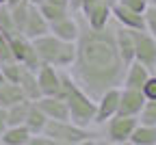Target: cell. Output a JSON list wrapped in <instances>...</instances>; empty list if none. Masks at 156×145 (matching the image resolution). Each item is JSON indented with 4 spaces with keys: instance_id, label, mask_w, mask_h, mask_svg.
<instances>
[{
    "instance_id": "3",
    "label": "cell",
    "mask_w": 156,
    "mask_h": 145,
    "mask_svg": "<svg viewBox=\"0 0 156 145\" xmlns=\"http://www.w3.org/2000/svg\"><path fill=\"white\" fill-rule=\"evenodd\" d=\"M30 41H33V48L39 56V63H48V65H54L58 69H67L76 56L74 41H63V39L54 37L52 33L39 35Z\"/></svg>"
},
{
    "instance_id": "35",
    "label": "cell",
    "mask_w": 156,
    "mask_h": 145,
    "mask_svg": "<svg viewBox=\"0 0 156 145\" xmlns=\"http://www.w3.org/2000/svg\"><path fill=\"white\" fill-rule=\"evenodd\" d=\"M44 2H50V5H58V7H67V0H44Z\"/></svg>"
},
{
    "instance_id": "28",
    "label": "cell",
    "mask_w": 156,
    "mask_h": 145,
    "mask_svg": "<svg viewBox=\"0 0 156 145\" xmlns=\"http://www.w3.org/2000/svg\"><path fill=\"white\" fill-rule=\"evenodd\" d=\"M0 33H17L15 26H13V19H11V11H9V5H0Z\"/></svg>"
},
{
    "instance_id": "18",
    "label": "cell",
    "mask_w": 156,
    "mask_h": 145,
    "mask_svg": "<svg viewBox=\"0 0 156 145\" xmlns=\"http://www.w3.org/2000/svg\"><path fill=\"white\" fill-rule=\"evenodd\" d=\"M17 87L22 89V95L26 100H30V102H35L37 97H41V91H39V85H37V69L22 67L20 78H17Z\"/></svg>"
},
{
    "instance_id": "8",
    "label": "cell",
    "mask_w": 156,
    "mask_h": 145,
    "mask_svg": "<svg viewBox=\"0 0 156 145\" xmlns=\"http://www.w3.org/2000/svg\"><path fill=\"white\" fill-rule=\"evenodd\" d=\"M37 85L41 95H61V72L54 65L39 63L37 67Z\"/></svg>"
},
{
    "instance_id": "29",
    "label": "cell",
    "mask_w": 156,
    "mask_h": 145,
    "mask_svg": "<svg viewBox=\"0 0 156 145\" xmlns=\"http://www.w3.org/2000/svg\"><path fill=\"white\" fill-rule=\"evenodd\" d=\"M143 22H145V30L156 39V5H147L143 11Z\"/></svg>"
},
{
    "instance_id": "31",
    "label": "cell",
    "mask_w": 156,
    "mask_h": 145,
    "mask_svg": "<svg viewBox=\"0 0 156 145\" xmlns=\"http://www.w3.org/2000/svg\"><path fill=\"white\" fill-rule=\"evenodd\" d=\"M7 61H13V54H11V46H9L7 35L0 33V63H7Z\"/></svg>"
},
{
    "instance_id": "15",
    "label": "cell",
    "mask_w": 156,
    "mask_h": 145,
    "mask_svg": "<svg viewBox=\"0 0 156 145\" xmlns=\"http://www.w3.org/2000/svg\"><path fill=\"white\" fill-rule=\"evenodd\" d=\"M46 33H50V26L46 22V17L39 13L37 5H30L28 15H26V22H24V28H22V35L28 37V39H35V37L46 35Z\"/></svg>"
},
{
    "instance_id": "23",
    "label": "cell",
    "mask_w": 156,
    "mask_h": 145,
    "mask_svg": "<svg viewBox=\"0 0 156 145\" xmlns=\"http://www.w3.org/2000/svg\"><path fill=\"white\" fill-rule=\"evenodd\" d=\"M28 106H30V100H20L15 104L7 106V126H20V123H24Z\"/></svg>"
},
{
    "instance_id": "19",
    "label": "cell",
    "mask_w": 156,
    "mask_h": 145,
    "mask_svg": "<svg viewBox=\"0 0 156 145\" xmlns=\"http://www.w3.org/2000/svg\"><path fill=\"white\" fill-rule=\"evenodd\" d=\"M30 130L20 123V126H7V130L0 134V143L2 145H28Z\"/></svg>"
},
{
    "instance_id": "9",
    "label": "cell",
    "mask_w": 156,
    "mask_h": 145,
    "mask_svg": "<svg viewBox=\"0 0 156 145\" xmlns=\"http://www.w3.org/2000/svg\"><path fill=\"white\" fill-rule=\"evenodd\" d=\"M117 102H119V87H111V89H106L100 97L95 100L93 126H102L106 119H111V117L117 113Z\"/></svg>"
},
{
    "instance_id": "2",
    "label": "cell",
    "mask_w": 156,
    "mask_h": 145,
    "mask_svg": "<svg viewBox=\"0 0 156 145\" xmlns=\"http://www.w3.org/2000/svg\"><path fill=\"white\" fill-rule=\"evenodd\" d=\"M65 100V106L69 113V121L78 123V126L91 128L93 126V117H95V100L89 97L80 85L69 76V72L61 74V95Z\"/></svg>"
},
{
    "instance_id": "6",
    "label": "cell",
    "mask_w": 156,
    "mask_h": 145,
    "mask_svg": "<svg viewBox=\"0 0 156 145\" xmlns=\"http://www.w3.org/2000/svg\"><path fill=\"white\" fill-rule=\"evenodd\" d=\"M134 41V61L145 65L152 74L156 72V39L147 30H130Z\"/></svg>"
},
{
    "instance_id": "36",
    "label": "cell",
    "mask_w": 156,
    "mask_h": 145,
    "mask_svg": "<svg viewBox=\"0 0 156 145\" xmlns=\"http://www.w3.org/2000/svg\"><path fill=\"white\" fill-rule=\"evenodd\" d=\"M28 2H30V5H41L44 0H28Z\"/></svg>"
},
{
    "instance_id": "39",
    "label": "cell",
    "mask_w": 156,
    "mask_h": 145,
    "mask_svg": "<svg viewBox=\"0 0 156 145\" xmlns=\"http://www.w3.org/2000/svg\"><path fill=\"white\" fill-rule=\"evenodd\" d=\"M2 82H5V76H2V72H0V85H2Z\"/></svg>"
},
{
    "instance_id": "11",
    "label": "cell",
    "mask_w": 156,
    "mask_h": 145,
    "mask_svg": "<svg viewBox=\"0 0 156 145\" xmlns=\"http://www.w3.org/2000/svg\"><path fill=\"white\" fill-rule=\"evenodd\" d=\"M145 102V95L141 89H126L119 87V102H117V115H132L136 117Z\"/></svg>"
},
{
    "instance_id": "17",
    "label": "cell",
    "mask_w": 156,
    "mask_h": 145,
    "mask_svg": "<svg viewBox=\"0 0 156 145\" xmlns=\"http://www.w3.org/2000/svg\"><path fill=\"white\" fill-rule=\"evenodd\" d=\"M115 24V22H113ZM115 44L119 50V56L124 58V63L128 65L130 61H134V41H132V33L130 28H124L119 24H115Z\"/></svg>"
},
{
    "instance_id": "33",
    "label": "cell",
    "mask_w": 156,
    "mask_h": 145,
    "mask_svg": "<svg viewBox=\"0 0 156 145\" xmlns=\"http://www.w3.org/2000/svg\"><path fill=\"white\" fill-rule=\"evenodd\" d=\"M119 5H124V7H128L130 11H136V13H143L145 11V7L150 5V0H117Z\"/></svg>"
},
{
    "instance_id": "22",
    "label": "cell",
    "mask_w": 156,
    "mask_h": 145,
    "mask_svg": "<svg viewBox=\"0 0 156 145\" xmlns=\"http://www.w3.org/2000/svg\"><path fill=\"white\" fill-rule=\"evenodd\" d=\"M20 100H26V97L22 95V89L17 87V82H7L5 80L2 85H0V106L7 108V106L15 104Z\"/></svg>"
},
{
    "instance_id": "41",
    "label": "cell",
    "mask_w": 156,
    "mask_h": 145,
    "mask_svg": "<svg viewBox=\"0 0 156 145\" xmlns=\"http://www.w3.org/2000/svg\"><path fill=\"white\" fill-rule=\"evenodd\" d=\"M150 2H152V5H156V0H150Z\"/></svg>"
},
{
    "instance_id": "12",
    "label": "cell",
    "mask_w": 156,
    "mask_h": 145,
    "mask_svg": "<svg viewBox=\"0 0 156 145\" xmlns=\"http://www.w3.org/2000/svg\"><path fill=\"white\" fill-rule=\"evenodd\" d=\"M50 33L63 41H76L78 37V28H80V19H78V13H69L56 22H50Z\"/></svg>"
},
{
    "instance_id": "16",
    "label": "cell",
    "mask_w": 156,
    "mask_h": 145,
    "mask_svg": "<svg viewBox=\"0 0 156 145\" xmlns=\"http://www.w3.org/2000/svg\"><path fill=\"white\" fill-rule=\"evenodd\" d=\"M150 74L152 72L145 65H141L139 61H130V63L126 65V74H124V80H122V87H126V89H141Z\"/></svg>"
},
{
    "instance_id": "5",
    "label": "cell",
    "mask_w": 156,
    "mask_h": 145,
    "mask_svg": "<svg viewBox=\"0 0 156 145\" xmlns=\"http://www.w3.org/2000/svg\"><path fill=\"white\" fill-rule=\"evenodd\" d=\"M139 123V119L132 115H113L111 119H106L102 126H106V141L115 143V145H124L130 141V134L134 130V126Z\"/></svg>"
},
{
    "instance_id": "13",
    "label": "cell",
    "mask_w": 156,
    "mask_h": 145,
    "mask_svg": "<svg viewBox=\"0 0 156 145\" xmlns=\"http://www.w3.org/2000/svg\"><path fill=\"white\" fill-rule=\"evenodd\" d=\"M83 19L87 22V26L91 28H104L111 24V5H106L104 0H95V2L83 13Z\"/></svg>"
},
{
    "instance_id": "1",
    "label": "cell",
    "mask_w": 156,
    "mask_h": 145,
    "mask_svg": "<svg viewBox=\"0 0 156 145\" xmlns=\"http://www.w3.org/2000/svg\"><path fill=\"white\" fill-rule=\"evenodd\" d=\"M78 37L74 41L76 46V56L72 61L69 76L80 85V89L98 100L106 89L111 87H122V80L126 74V63L119 56L115 44V24L104 28H91L83 17Z\"/></svg>"
},
{
    "instance_id": "34",
    "label": "cell",
    "mask_w": 156,
    "mask_h": 145,
    "mask_svg": "<svg viewBox=\"0 0 156 145\" xmlns=\"http://www.w3.org/2000/svg\"><path fill=\"white\" fill-rule=\"evenodd\" d=\"M7 130V108L0 106V134Z\"/></svg>"
},
{
    "instance_id": "32",
    "label": "cell",
    "mask_w": 156,
    "mask_h": 145,
    "mask_svg": "<svg viewBox=\"0 0 156 145\" xmlns=\"http://www.w3.org/2000/svg\"><path fill=\"white\" fill-rule=\"evenodd\" d=\"M95 0H67V9L72 13H85Z\"/></svg>"
},
{
    "instance_id": "14",
    "label": "cell",
    "mask_w": 156,
    "mask_h": 145,
    "mask_svg": "<svg viewBox=\"0 0 156 145\" xmlns=\"http://www.w3.org/2000/svg\"><path fill=\"white\" fill-rule=\"evenodd\" d=\"M35 104L44 111V115L48 119H69L65 100L58 97V95H41V97L35 100Z\"/></svg>"
},
{
    "instance_id": "25",
    "label": "cell",
    "mask_w": 156,
    "mask_h": 145,
    "mask_svg": "<svg viewBox=\"0 0 156 145\" xmlns=\"http://www.w3.org/2000/svg\"><path fill=\"white\" fill-rule=\"evenodd\" d=\"M37 9H39V13L46 17V22H48V24H50V22H56V19H61V17H65V15L72 13L67 7H58V5H50V2L37 5Z\"/></svg>"
},
{
    "instance_id": "30",
    "label": "cell",
    "mask_w": 156,
    "mask_h": 145,
    "mask_svg": "<svg viewBox=\"0 0 156 145\" xmlns=\"http://www.w3.org/2000/svg\"><path fill=\"white\" fill-rule=\"evenodd\" d=\"M141 93L145 95V100H156V72L147 76V80L141 87Z\"/></svg>"
},
{
    "instance_id": "7",
    "label": "cell",
    "mask_w": 156,
    "mask_h": 145,
    "mask_svg": "<svg viewBox=\"0 0 156 145\" xmlns=\"http://www.w3.org/2000/svg\"><path fill=\"white\" fill-rule=\"evenodd\" d=\"M7 39H9V46H11L13 61H17V63H22L24 67H30V69L39 67V56H37V52L33 48V41L28 37H24L22 33H9Z\"/></svg>"
},
{
    "instance_id": "4",
    "label": "cell",
    "mask_w": 156,
    "mask_h": 145,
    "mask_svg": "<svg viewBox=\"0 0 156 145\" xmlns=\"http://www.w3.org/2000/svg\"><path fill=\"white\" fill-rule=\"evenodd\" d=\"M44 134H48L54 145H83L93 141L91 128L78 126L69 119H48Z\"/></svg>"
},
{
    "instance_id": "26",
    "label": "cell",
    "mask_w": 156,
    "mask_h": 145,
    "mask_svg": "<svg viewBox=\"0 0 156 145\" xmlns=\"http://www.w3.org/2000/svg\"><path fill=\"white\" fill-rule=\"evenodd\" d=\"M136 119H139V123L156 126V100H145L139 115H136Z\"/></svg>"
},
{
    "instance_id": "38",
    "label": "cell",
    "mask_w": 156,
    "mask_h": 145,
    "mask_svg": "<svg viewBox=\"0 0 156 145\" xmlns=\"http://www.w3.org/2000/svg\"><path fill=\"white\" fill-rule=\"evenodd\" d=\"M15 2H20V0H7V5H15Z\"/></svg>"
},
{
    "instance_id": "24",
    "label": "cell",
    "mask_w": 156,
    "mask_h": 145,
    "mask_svg": "<svg viewBox=\"0 0 156 145\" xmlns=\"http://www.w3.org/2000/svg\"><path fill=\"white\" fill-rule=\"evenodd\" d=\"M28 9H30V2L28 0H20L15 5H9V11H11V19H13V26L17 33H22L24 28V22H26V15H28Z\"/></svg>"
},
{
    "instance_id": "27",
    "label": "cell",
    "mask_w": 156,
    "mask_h": 145,
    "mask_svg": "<svg viewBox=\"0 0 156 145\" xmlns=\"http://www.w3.org/2000/svg\"><path fill=\"white\" fill-rule=\"evenodd\" d=\"M22 67H24V65L17 63V61H7V63H0V72H2V76H5L7 82H17Z\"/></svg>"
},
{
    "instance_id": "21",
    "label": "cell",
    "mask_w": 156,
    "mask_h": 145,
    "mask_svg": "<svg viewBox=\"0 0 156 145\" xmlns=\"http://www.w3.org/2000/svg\"><path fill=\"white\" fill-rule=\"evenodd\" d=\"M128 143H132V145H156V126L136 123Z\"/></svg>"
},
{
    "instance_id": "37",
    "label": "cell",
    "mask_w": 156,
    "mask_h": 145,
    "mask_svg": "<svg viewBox=\"0 0 156 145\" xmlns=\"http://www.w3.org/2000/svg\"><path fill=\"white\" fill-rule=\"evenodd\" d=\"M104 2H106V5H115V2H117V0H104Z\"/></svg>"
},
{
    "instance_id": "40",
    "label": "cell",
    "mask_w": 156,
    "mask_h": 145,
    "mask_svg": "<svg viewBox=\"0 0 156 145\" xmlns=\"http://www.w3.org/2000/svg\"><path fill=\"white\" fill-rule=\"evenodd\" d=\"M0 5H7V0H0Z\"/></svg>"
},
{
    "instance_id": "10",
    "label": "cell",
    "mask_w": 156,
    "mask_h": 145,
    "mask_svg": "<svg viewBox=\"0 0 156 145\" xmlns=\"http://www.w3.org/2000/svg\"><path fill=\"white\" fill-rule=\"evenodd\" d=\"M111 17L115 24H119L124 28H130V30H145V22H143V13H136V11H130L128 7L115 2L111 5Z\"/></svg>"
},
{
    "instance_id": "20",
    "label": "cell",
    "mask_w": 156,
    "mask_h": 145,
    "mask_svg": "<svg viewBox=\"0 0 156 145\" xmlns=\"http://www.w3.org/2000/svg\"><path fill=\"white\" fill-rule=\"evenodd\" d=\"M46 123H48V117L44 115V111L39 108L35 102H30L28 113H26V119H24V126L30 130V134H39V132H44Z\"/></svg>"
}]
</instances>
